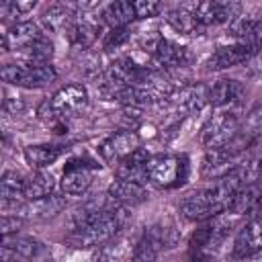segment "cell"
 Returning <instances> with one entry per match:
<instances>
[{
    "label": "cell",
    "mask_w": 262,
    "mask_h": 262,
    "mask_svg": "<svg viewBox=\"0 0 262 262\" xmlns=\"http://www.w3.org/2000/svg\"><path fill=\"white\" fill-rule=\"evenodd\" d=\"M98 31H100V25L96 20H92L90 16H84V14L82 16L76 14V18L70 25V29L66 31V35H68L72 45H76L80 49H86L96 41Z\"/></svg>",
    "instance_id": "obj_21"
},
{
    "label": "cell",
    "mask_w": 262,
    "mask_h": 262,
    "mask_svg": "<svg viewBox=\"0 0 262 262\" xmlns=\"http://www.w3.org/2000/svg\"><path fill=\"white\" fill-rule=\"evenodd\" d=\"M16 53L25 63H49V59L53 57V43L43 35Z\"/></svg>",
    "instance_id": "obj_32"
},
{
    "label": "cell",
    "mask_w": 262,
    "mask_h": 262,
    "mask_svg": "<svg viewBox=\"0 0 262 262\" xmlns=\"http://www.w3.org/2000/svg\"><path fill=\"white\" fill-rule=\"evenodd\" d=\"M166 20L168 25L182 33V35H194L196 31H201L203 27L196 23L194 14H192V8L190 6H178V8H172L166 12Z\"/></svg>",
    "instance_id": "obj_31"
},
{
    "label": "cell",
    "mask_w": 262,
    "mask_h": 262,
    "mask_svg": "<svg viewBox=\"0 0 262 262\" xmlns=\"http://www.w3.org/2000/svg\"><path fill=\"white\" fill-rule=\"evenodd\" d=\"M86 106L88 90L82 84H68L39 106V117L47 121H68L78 117Z\"/></svg>",
    "instance_id": "obj_3"
},
{
    "label": "cell",
    "mask_w": 262,
    "mask_h": 262,
    "mask_svg": "<svg viewBox=\"0 0 262 262\" xmlns=\"http://www.w3.org/2000/svg\"><path fill=\"white\" fill-rule=\"evenodd\" d=\"M149 154L143 147H137L131 156H127L119 166H117V178L123 180H135L141 184H147V176H145V166L149 162Z\"/></svg>",
    "instance_id": "obj_22"
},
{
    "label": "cell",
    "mask_w": 262,
    "mask_h": 262,
    "mask_svg": "<svg viewBox=\"0 0 262 262\" xmlns=\"http://www.w3.org/2000/svg\"><path fill=\"white\" fill-rule=\"evenodd\" d=\"M174 94H176V98H174L176 106L182 108L184 113L201 111L209 102V88H205L201 84L199 86H184V88L176 90Z\"/></svg>",
    "instance_id": "obj_30"
},
{
    "label": "cell",
    "mask_w": 262,
    "mask_h": 262,
    "mask_svg": "<svg viewBox=\"0 0 262 262\" xmlns=\"http://www.w3.org/2000/svg\"><path fill=\"white\" fill-rule=\"evenodd\" d=\"M246 98V88L242 82L231 78H221L209 86V104L217 111H233Z\"/></svg>",
    "instance_id": "obj_12"
},
{
    "label": "cell",
    "mask_w": 262,
    "mask_h": 262,
    "mask_svg": "<svg viewBox=\"0 0 262 262\" xmlns=\"http://www.w3.org/2000/svg\"><path fill=\"white\" fill-rule=\"evenodd\" d=\"M55 188V180L51 174L37 170L33 176L25 178V188H23V196L25 201H37V199H45L49 194H53Z\"/></svg>",
    "instance_id": "obj_28"
},
{
    "label": "cell",
    "mask_w": 262,
    "mask_h": 262,
    "mask_svg": "<svg viewBox=\"0 0 262 262\" xmlns=\"http://www.w3.org/2000/svg\"><path fill=\"white\" fill-rule=\"evenodd\" d=\"M2 248L10 250L16 258L27 260V262L47 256V250H45V246H43L39 239L23 237V235H16V233H14V235H6V237L2 239Z\"/></svg>",
    "instance_id": "obj_23"
},
{
    "label": "cell",
    "mask_w": 262,
    "mask_h": 262,
    "mask_svg": "<svg viewBox=\"0 0 262 262\" xmlns=\"http://www.w3.org/2000/svg\"><path fill=\"white\" fill-rule=\"evenodd\" d=\"M94 180V166L72 160L61 174V190L70 196H82L88 192Z\"/></svg>",
    "instance_id": "obj_14"
},
{
    "label": "cell",
    "mask_w": 262,
    "mask_h": 262,
    "mask_svg": "<svg viewBox=\"0 0 262 262\" xmlns=\"http://www.w3.org/2000/svg\"><path fill=\"white\" fill-rule=\"evenodd\" d=\"M262 252V199L256 205V209L248 215V221L237 229L231 256L237 260L254 258Z\"/></svg>",
    "instance_id": "obj_7"
},
{
    "label": "cell",
    "mask_w": 262,
    "mask_h": 262,
    "mask_svg": "<svg viewBox=\"0 0 262 262\" xmlns=\"http://www.w3.org/2000/svg\"><path fill=\"white\" fill-rule=\"evenodd\" d=\"M129 39H131V33H129L127 27H125V29H111V33H108L106 39H104V49H106V51L119 49V47L125 45Z\"/></svg>",
    "instance_id": "obj_36"
},
{
    "label": "cell",
    "mask_w": 262,
    "mask_h": 262,
    "mask_svg": "<svg viewBox=\"0 0 262 262\" xmlns=\"http://www.w3.org/2000/svg\"><path fill=\"white\" fill-rule=\"evenodd\" d=\"M188 262H215V254H209V252H190Z\"/></svg>",
    "instance_id": "obj_38"
},
{
    "label": "cell",
    "mask_w": 262,
    "mask_h": 262,
    "mask_svg": "<svg viewBox=\"0 0 262 262\" xmlns=\"http://www.w3.org/2000/svg\"><path fill=\"white\" fill-rule=\"evenodd\" d=\"M23 225V217H8V215H4L2 217V235L6 237V235H12V233H16L18 231V227Z\"/></svg>",
    "instance_id": "obj_37"
},
{
    "label": "cell",
    "mask_w": 262,
    "mask_h": 262,
    "mask_svg": "<svg viewBox=\"0 0 262 262\" xmlns=\"http://www.w3.org/2000/svg\"><path fill=\"white\" fill-rule=\"evenodd\" d=\"M76 12L66 6V4H51L43 14H41V23L47 31L53 33H66L70 29V25L74 23Z\"/></svg>",
    "instance_id": "obj_27"
},
{
    "label": "cell",
    "mask_w": 262,
    "mask_h": 262,
    "mask_svg": "<svg viewBox=\"0 0 262 262\" xmlns=\"http://www.w3.org/2000/svg\"><path fill=\"white\" fill-rule=\"evenodd\" d=\"M186 158L180 156H170V154H160L149 158L145 166V176L147 184H154L158 188H174L186 180Z\"/></svg>",
    "instance_id": "obj_4"
},
{
    "label": "cell",
    "mask_w": 262,
    "mask_h": 262,
    "mask_svg": "<svg viewBox=\"0 0 262 262\" xmlns=\"http://www.w3.org/2000/svg\"><path fill=\"white\" fill-rule=\"evenodd\" d=\"M68 147L66 145H57V143H39V145H29L25 147V160L31 168L35 170H43L51 164H55L63 151Z\"/></svg>",
    "instance_id": "obj_24"
},
{
    "label": "cell",
    "mask_w": 262,
    "mask_h": 262,
    "mask_svg": "<svg viewBox=\"0 0 262 262\" xmlns=\"http://www.w3.org/2000/svg\"><path fill=\"white\" fill-rule=\"evenodd\" d=\"M137 16H135V8H133V2H125V0H119V2H111L104 6L102 10V20L111 27V29H125L129 23H133Z\"/></svg>",
    "instance_id": "obj_29"
},
{
    "label": "cell",
    "mask_w": 262,
    "mask_h": 262,
    "mask_svg": "<svg viewBox=\"0 0 262 262\" xmlns=\"http://www.w3.org/2000/svg\"><path fill=\"white\" fill-rule=\"evenodd\" d=\"M39 37H43L39 25L31 23V20H18L12 23L8 29H4L2 33V49L10 51V49H25L27 45H31L33 41H37Z\"/></svg>",
    "instance_id": "obj_16"
},
{
    "label": "cell",
    "mask_w": 262,
    "mask_h": 262,
    "mask_svg": "<svg viewBox=\"0 0 262 262\" xmlns=\"http://www.w3.org/2000/svg\"><path fill=\"white\" fill-rule=\"evenodd\" d=\"M108 199L121 207H135L147 199V184L135 182V180H123L117 178L108 186Z\"/></svg>",
    "instance_id": "obj_17"
},
{
    "label": "cell",
    "mask_w": 262,
    "mask_h": 262,
    "mask_svg": "<svg viewBox=\"0 0 262 262\" xmlns=\"http://www.w3.org/2000/svg\"><path fill=\"white\" fill-rule=\"evenodd\" d=\"M229 35L233 37V43H244L252 47L256 53L262 51V20L250 16H237L229 25Z\"/></svg>",
    "instance_id": "obj_19"
},
{
    "label": "cell",
    "mask_w": 262,
    "mask_h": 262,
    "mask_svg": "<svg viewBox=\"0 0 262 262\" xmlns=\"http://www.w3.org/2000/svg\"><path fill=\"white\" fill-rule=\"evenodd\" d=\"M39 262H55V260H53V258H51V256H43V258H41V260H39Z\"/></svg>",
    "instance_id": "obj_40"
},
{
    "label": "cell",
    "mask_w": 262,
    "mask_h": 262,
    "mask_svg": "<svg viewBox=\"0 0 262 262\" xmlns=\"http://www.w3.org/2000/svg\"><path fill=\"white\" fill-rule=\"evenodd\" d=\"M192 14L196 18V23L205 29V27H213V25H225V23H233L239 12H242V4L233 2V0H209V2H196L190 6Z\"/></svg>",
    "instance_id": "obj_10"
},
{
    "label": "cell",
    "mask_w": 262,
    "mask_h": 262,
    "mask_svg": "<svg viewBox=\"0 0 262 262\" xmlns=\"http://www.w3.org/2000/svg\"><path fill=\"white\" fill-rule=\"evenodd\" d=\"M37 6V2H4L0 6V12L4 18H12L16 20L18 16H25L27 12H31ZM18 23V20H16Z\"/></svg>",
    "instance_id": "obj_33"
},
{
    "label": "cell",
    "mask_w": 262,
    "mask_h": 262,
    "mask_svg": "<svg viewBox=\"0 0 262 262\" xmlns=\"http://www.w3.org/2000/svg\"><path fill=\"white\" fill-rule=\"evenodd\" d=\"M242 158H244V151L233 147L231 143L225 147L207 149L203 164H201V176L207 180H221L237 168Z\"/></svg>",
    "instance_id": "obj_9"
},
{
    "label": "cell",
    "mask_w": 262,
    "mask_h": 262,
    "mask_svg": "<svg viewBox=\"0 0 262 262\" xmlns=\"http://www.w3.org/2000/svg\"><path fill=\"white\" fill-rule=\"evenodd\" d=\"M151 57H154V68L164 70V72L186 68L192 61V55L184 45H180L176 41H170V39H164V37L160 39Z\"/></svg>",
    "instance_id": "obj_13"
},
{
    "label": "cell",
    "mask_w": 262,
    "mask_h": 262,
    "mask_svg": "<svg viewBox=\"0 0 262 262\" xmlns=\"http://www.w3.org/2000/svg\"><path fill=\"white\" fill-rule=\"evenodd\" d=\"M121 256H125V244L123 242L104 244V246H100V252L96 254V262H115Z\"/></svg>",
    "instance_id": "obj_34"
},
{
    "label": "cell",
    "mask_w": 262,
    "mask_h": 262,
    "mask_svg": "<svg viewBox=\"0 0 262 262\" xmlns=\"http://www.w3.org/2000/svg\"><path fill=\"white\" fill-rule=\"evenodd\" d=\"M231 217L233 215H229V213H221V215H215L209 221H205V225L201 229H196L192 235V242H190L192 252L215 254L231 231V225H233Z\"/></svg>",
    "instance_id": "obj_8"
},
{
    "label": "cell",
    "mask_w": 262,
    "mask_h": 262,
    "mask_svg": "<svg viewBox=\"0 0 262 262\" xmlns=\"http://www.w3.org/2000/svg\"><path fill=\"white\" fill-rule=\"evenodd\" d=\"M180 235H178V229L174 225H166V223H156V225H149L143 229L139 242L145 244L156 256L164 250H172L176 248Z\"/></svg>",
    "instance_id": "obj_18"
},
{
    "label": "cell",
    "mask_w": 262,
    "mask_h": 262,
    "mask_svg": "<svg viewBox=\"0 0 262 262\" xmlns=\"http://www.w3.org/2000/svg\"><path fill=\"white\" fill-rule=\"evenodd\" d=\"M139 147V135L131 129H123V131H115L111 133L100 145H98V154L102 158L104 164L117 168L127 156H131L135 149Z\"/></svg>",
    "instance_id": "obj_11"
},
{
    "label": "cell",
    "mask_w": 262,
    "mask_h": 262,
    "mask_svg": "<svg viewBox=\"0 0 262 262\" xmlns=\"http://www.w3.org/2000/svg\"><path fill=\"white\" fill-rule=\"evenodd\" d=\"M66 207V199L57 196V194H49L45 199H37V201H25L18 209H16V217H37V219H47L57 215L61 209Z\"/></svg>",
    "instance_id": "obj_20"
},
{
    "label": "cell",
    "mask_w": 262,
    "mask_h": 262,
    "mask_svg": "<svg viewBox=\"0 0 262 262\" xmlns=\"http://www.w3.org/2000/svg\"><path fill=\"white\" fill-rule=\"evenodd\" d=\"M235 172L239 174L244 184H256L262 178V141H258L244 154Z\"/></svg>",
    "instance_id": "obj_26"
},
{
    "label": "cell",
    "mask_w": 262,
    "mask_h": 262,
    "mask_svg": "<svg viewBox=\"0 0 262 262\" xmlns=\"http://www.w3.org/2000/svg\"><path fill=\"white\" fill-rule=\"evenodd\" d=\"M256 51L244 43H231V45H221L217 47L211 57L207 59V70L217 72V70H227L233 66H239L244 61H248L250 57H254Z\"/></svg>",
    "instance_id": "obj_15"
},
{
    "label": "cell",
    "mask_w": 262,
    "mask_h": 262,
    "mask_svg": "<svg viewBox=\"0 0 262 262\" xmlns=\"http://www.w3.org/2000/svg\"><path fill=\"white\" fill-rule=\"evenodd\" d=\"M242 129V119L235 111H217L201 129V143L207 149H217L229 145Z\"/></svg>",
    "instance_id": "obj_5"
},
{
    "label": "cell",
    "mask_w": 262,
    "mask_h": 262,
    "mask_svg": "<svg viewBox=\"0 0 262 262\" xmlns=\"http://www.w3.org/2000/svg\"><path fill=\"white\" fill-rule=\"evenodd\" d=\"M74 229L68 244L74 248H98L108 244L127 223L125 207L113 203H90L74 213Z\"/></svg>",
    "instance_id": "obj_1"
},
{
    "label": "cell",
    "mask_w": 262,
    "mask_h": 262,
    "mask_svg": "<svg viewBox=\"0 0 262 262\" xmlns=\"http://www.w3.org/2000/svg\"><path fill=\"white\" fill-rule=\"evenodd\" d=\"M133 8H135V16L137 18H154V16H158L164 10V6L160 2H154V0L133 2Z\"/></svg>",
    "instance_id": "obj_35"
},
{
    "label": "cell",
    "mask_w": 262,
    "mask_h": 262,
    "mask_svg": "<svg viewBox=\"0 0 262 262\" xmlns=\"http://www.w3.org/2000/svg\"><path fill=\"white\" fill-rule=\"evenodd\" d=\"M57 78V70L51 63H6L2 68V80L20 88H43Z\"/></svg>",
    "instance_id": "obj_6"
},
{
    "label": "cell",
    "mask_w": 262,
    "mask_h": 262,
    "mask_svg": "<svg viewBox=\"0 0 262 262\" xmlns=\"http://www.w3.org/2000/svg\"><path fill=\"white\" fill-rule=\"evenodd\" d=\"M260 199H262V188L258 184H246V186H242L231 196L225 213H229L233 217H237V215H250L256 209V205L260 203Z\"/></svg>",
    "instance_id": "obj_25"
},
{
    "label": "cell",
    "mask_w": 262,
    "mask_h": 262,
    "mask_svg": "<svg viewBox=\"0 0 262 262\" xmlns=\"http://www.w3.org/2000/svg\"><path fill=\"white\" fill-rule=\"evenodd\" d=\"M2 262H27V260H20V258H16L10 250H6V248H2Z\"/></svg>",
    "instance_id": "obj_39"
},
{
    "label": "cell",
    "mask_w": 262,
    "mask_h": 262,
    "mask_svg": "<svg viewBox=\"0 0 262 262\" xmlns=\"http://www.w3.org/2000/svg\"><path fill=\"white\" fill-rule=\"evenodd\" d=\"M242 186H246V184L239 178V174L233 170L229 176H225L221 180H215L213 186H207V188H201V190H194V192L186 194L180 201V207H178L180 215L188 221H196V223L203 221L205 223L211 217L225 213L231 196Z\"/></svg>",
    "instance_id": "obj_2"
}]
</instances>
